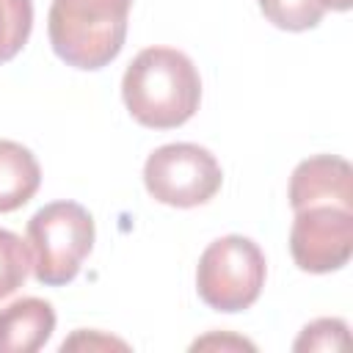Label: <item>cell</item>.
Returning <instances> with one entry per match:
<instances>
[{
    "label": "cell",
    "mask_w": 353,
    "mask_h": 353,
    "mask_svg": "<svg viewBox=\"0 0 353 353\" xmlns=\"http://www.w3.org/2000/svg\"><path fill=\"white\" fill-rule=\"evenodd\" d=\"M121 97L138 124L174 130L199 110L201 77L185 52L174 47H146L127 66Z\"/></svg>",
    "instance_id": "6da1fadb"
},
{
    "label": "cell",
    "mask_w": 353,
    "mask_h": 353,
    "mask_svg": "<svg viewBox=\"0 0 353 353\" xmlns=\"http://www.w3.org/2000/svg\"><path fill=\"white\" fill-rule=\"evenodd\" d=\"M132 0H52L47 33L55 55L74 69H102L124 47Z\"/></svg>",
    "instance_id": "7a4b0ae2"
},
{
    "label": "cell",
    "mask_w": 353,
    "mask_h": 353,
    "mask_svg": "<svg viewBox=\"0 0 353 353\" xmlns=\"http://www.w3.org/2000/svg\"><path fill=\"white\" fill-rule=\"evenodd\" d=\"M33 276L44 287L69 284L94 248V218L77 201H52L28 221Z\"/></svg>",
    "instance_id": "3957f363"
},
{
    "label": "cell",
    "mask_w": 353,
    "mask_h": 353,
    "mask_svg": "<svg viewBox=\"0 0 353 353\" xmlns=\"http://www.w3.org/2000/svg\"><path fill=\"white\" fill-rule=\"evenodd\" d=\"M265 254L243 234L212 240L199 256L196 290L199 298L215 312H243L256 303L265 287Z\"/></svg>",
    "instance_id": "277c9868"
},
{
    "label": "cell",
    "mask_w": 353,
    "mask_h": 353,
    "mask_svg": "<svg viewBox=\"0 0 353 353\" xmlns=\"http://www.w3.org/2000/svg\"><path fill=\"white\" fill-rule=\"evenodd\" d=\"M223 182L221 163L199 143H165L146 157L143 185L149 196L168 207L207 204Z\"/></svg>",
    "instance_id": "5b68a950"
},
{
    "label": "cell",
    "mask_w": 353,
    "mask_h": 353,
    "mask_svg": "<svg viewBox=\"0 0 353 353\" xmlns=\"http://www.w3.org/2000/svg\"><path fill=\"white\" fill-rule=\"evenodd\" d=\"M290 254L306 273L345 268L353 254V210L336 204L298 210L290 229Z\"/></svg>",
    "instance_id": "8992f818"
},
{
    "label": "cell",
    "mask_w": 353,
    "mask_h": 353,
    "mask_svg": "<svg viewBox=\"0 0 353 353\" xmlns=\"http://www.w3.org/2000/svg\"><path fill=\"white\" fill-rule=\"evenodd\" d=\"M314 204L353 210V168L345 157L314 154L295 165L290 176V207L298 212Z\"/></svg>",
    "instance_id": "52a82bcc"
},
{
    "label": "cell",
    "mask_w": 353,
    "mask_h": 353,
    "mask_svg": "<svg viewBox=\"0 0 353 353\" xmlns=\"http://www.w3.org/2000/svg\"><path fill=\"white\" fill-rule=\"evenodd\" d=\"M55 331V309L41 298H19L0 309V353H36Z\"/></svg>",
    "instance_id": "ba28073f"
},
{
    "label": "cell",
    "mask_w": 353,
    "mask_h": 353,
    "mask_svg": "<svg viewBox=\"0 0 353 353\" xmlns=\"http://www.w3.org/2000/svg\"><path fill=\"white\" fill-rule=\"evenodd\" d=\"M41 185V168L33 152L17 141L0 138V212L25 207Z\"/></svg>",
    "instance_id": "9c48e42d"
},
{
    "label": "cell",
    "mask_w": 353,
    "mask_h": 353,
    "mask_svg": "<svg viewBox=\"0 0 353 353\" xmlns=\"http://www.w3.org/2000/svg\"><path fill=\"white\" fill-rule=\"evenodd\" d=\"M353 0H259L268 22L281 30H309L317 28L325 11H347Z\"/></svg>",
    "instance_id": "30bf717a"
},
{
    "label": "cell",
    "mask_w": 353,
    "mask_h": 353,
    "mask_svg": "<svg viewBox=\"0 0 353 353\" xmlns=\"http://www.w3.org/2000/svg\"><path fill=\"white\" fill-rule=\"evenodd\" d=\"M33 0H0V63L11 61L30 39Z\"/></svg>",
    "instance_id": "8fae6325"
},
{
    "label": "cell",
    "mask_w": 353,
    "mask_h": 353,
    "mask_svg": "<svg viewBox=\"0 0 353 353\" xmlns=\"http://www.w3.org/2000/svg\"><path fill=\"white\" fill-rule=\"evenodd\" d=\"M30 268H33L30 245L19 234L0 229V301L25 284Z\"/></svg>",
    "instance_id": "7c38bea8"
},
{
    "label": "cell",
    "mask_w": 353,
    "mask_h": 353,
    "mask_svg": "<svg viewBox=\"0 0 353 353\" xmlns=\"http://www.w3.org/2000/svg\"><path fill=\"white\" fill-rule=\"evenodd\" d=\"M347 345V323L339 317H320L309 323L292 342V350H339Z\"/></svg>",
    "instance_id": "4fadbf2b"
},
{
    "label": "cell",
    "mask_w": 353,
    "mask_h": 353,
    "mask_svg": "<svg viewBox=\"0 0 353 353\" xmlns=\"http://www.w3.org/2000/svg\"><path fill=\"white\" fill-rule=\"evenodd\" d=\"M108 347H119L127 350V342L113 339V336H102L99 331H77L72 339H66L61 345V350H108Z\"/></svg>",
    "instance_id": "5bb4252c"
},
{
    "label": "cell",
    "mask_w": 353,
    "mask_h": 353,
    "mask_svg": "<svg viewBox=\"0 0 353 353\" xmlns=\"http://www.w3.org/2000/svg\"><path fill=\"white\" fill-rule=\"evenodd\" d=\"M199 347H248V350H254V345L245 342V339H237V336H218V334L193 342V350H199Z\"/></svg>",
    "instance_id": "9a60e30c"
}]
</instances>
